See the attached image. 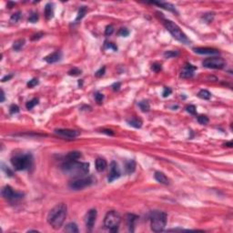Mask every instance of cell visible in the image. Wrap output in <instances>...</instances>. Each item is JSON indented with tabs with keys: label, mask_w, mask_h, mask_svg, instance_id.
I'll use <instances>...</instances> for the list:
<instances>
[{
	"label": "cell",
	"mask_w": 233,
	"mask_h": 233,
	"mask_svg": "<svg viewBox=\"0 0 233 233\" xmlns=\"http://www.w3.org/2000/svg\"><path fill=\"white\" fill-rule=\"evenodd\" d=\"M68 207L65 203H60L55 206L47 215V222L51 225L52 228L58 229L61 228L64 221L67 218Z\"/></svg>",
	"instance_id": "obj_1"
},
{
	"label": "cell",
	"mask_w": 233,
	"mask_h": 233,
	"mask_svg": "<svg viewBox=\"0 0 233 233\" xmlns=\"http://www.w3.org/2000/svg\"><path fill=\"white\" fill-rule=\"evenodd\" d=\"M64 173L70 177H82L89 172V164L87 162H78L77 160L68 161L61 166Z\"/></svg>",
	"instance_id": "obj_2"
},
{
	"label": "cell",
	"mask_w": 233,
	"mask_h": 233,
	"mask_svg": "<svg viewBox=\"0 0 233 233\" xmlns=\"http://www.w3.org/2000/svg\"><path fill=\"white\" fill-rule=\"evenodd\" d=\"M167 224V214L162 211H154L152 212L150 217V225L151 229L155 232L162 231Z\"/></svg>",
	"instance_id": "obj_3"
},
{
	"label": "cell",
	"mask_w": 233,
	"mask_h": 233,
	"mask_svg": "<svg viewBox=\"0 0 233 233\" xmlns=\"http://www.w3.org/2000/svg\"><path fill=\"white\" fill-rule=\"evenodd\" d=\"M164 25L165 27L168 29V31L172 35V37L177 39L178 41L183 43V44H189V39L187 37V36L185 35L182 30L180 29V27L175 24L174 22L170 21V20H165L164 21Z\"/></svg>",
	"instance_id": "obj_4"
},
{
	"label": "cell",
	"mask_w": 233,
	"mask_h": 233,
	"mask_svg": "<svg viewBox=\"0 0 233 233\" xmlns=\"http://www.w3.org/2000/svg\"><path fill=\"white\" fill-rule=\"evenodd\" d=\"M33 158L30 154L18 155L11 158V164L17 170H25L32 166Z\"/></svg>",
	"instance_id": "obj_5"
},
{
	"label": "cell",
	"mask_w": 233,
	"mask_h": 233,
	"mask_svg": "<svg viewBox=\"0 0 233 233\" xmlns=\"http://www.w3.org/2000/svg\"><path fill=\"white\" fill-rule=\"evenodd\" d=\"M121 221V217L119 213L115 210L108 211L104 219V225L107 229L112 232H116L118 229V226Z\"/></svg>",
	"instance_id": "obj_6"
},
{
	"label": "cell",
	"mask_w": 233,
	"mask_h": 233,
	"mask_svg": "<svg viewBox=\"0 0 233 233\" xmlns=\"http://www.w3.org/2000/svg\"><path fill=\"white\" fill-rule=\"evenodd\" d=\"M225 64H226L225 60L222 58H218V57L206 58L202 62L203 67L211 69H221L225 67Z\"/></svg>",
	"instance_id": "obj_7"
},
{
	"label": "cell",
	"mask_w": 233,
	"mask_h": 233,
	"mask_svg": "<svg viewBox=\"0 0 233 233\" xmlns=\"http://www.w3.org/2000/svg\"><path fill=\"white\" fill-rule=\"evenodd\" d=\"M94 183V180L91 177H87V178H79L74 181H72L70 184H69V187L70 189H75V190H79V189H85L88 186H90Z\"/></svg>",
	"instance_id": "obj_8"
},
{
	"label": "cell",
	"mask_w": 233,
	"mask_h": 233,
	"mask_svg": "<svg viewBox=\"0 0 233 233\" xmlns=\"http://www.w3.org/2000/svg\"><path fill=\"white\" fill-rule=\"evenodd\" d=\"M2 196L5 199H9V200H17V199H20L21 198H23L24 194L20 193V192L15 191L10 186H6L2 189Z\"/></svg>",
	"instance_id": "obj_9"
},
{
	"label": "cell",
	"mask_w": 233,
	"mask_h": 233,
	"mask_svg": "<svg viewBox=\"0 0 233 233\" xmlns=\"http://www.w3.org/2000/svg\"><path fill=\"white\" fill-rule=\"evenodd\" d=\"M55 133L62 137V138H66L68 139H76L77 137H78L80 135V133L77 130H62V128H59V130H56Z\"/></svg>",
	"instance_id": "obj_10"
},
{
	"label": "cell",
	"mask_w": 233,
	"mask_h": 233,
	"mask_svg": "<svg viewBox=\"0 0 233 233\" xmlns=\"http://www.w3.org/2000/svg\"><path fill=\"white\" fill-rule=\"evenodd\" d=\"M97 215H98V212H97V210H90L88 211L86 215V219H85V222H86V225H87V228L91 230L94 227V224L96 222V219H97Z\"/></svg>",
	"instance_id": "obj_11"
},
{
	"label": "cell",
	"mask_w": 233,
	"mask_h": 233,
	"mask_svg": "<svg viewBox=\"0 0 233 233\" xmlns=\"http://www.w3.org/2000/svg\"><path fill=\"white\" fill-rule=\"evenodd\" d=\"M120 170L118 168V165L115 162V161H112L110 163V171H109V174H108V182H112L116 180H118L119 177H120Z\"/></svg>",
	"instance_id": "obj_12"
},
{
	"label": "cell",
	"mask_w": 233,
	"mask_h": 233,
	"mask_svg": "<svg viewBox=\"0 0 233 233\" xmlns=\"http://www.w3.org/2000/svg\"><path fill=\"white\" fill-rule=\"evenodd\" d=\"M196 69L197 68L194 67L193 65H191V64H186L181 70L180 77L182 78H190L194 76V72Z\"/></svg>",
	"instance_id": "obj_13"
},
{
	"label": "cell",
	"mask_w": 233,
	"mask_h": 233,
	"mask_svg": "<svg viewBox=\"0 0 233 233\" xmlns=\"http://www.w3.org/2000/svg\"><path fill=\"white\" fill-rule=\"evenodd\" d=\"M194 52L199 55H219L220 52L218 49H210V47H195L193 49Z\"/></svg>",
	"instance_id": "obj_14"
},
{
	"label": "cell",
	"mask_w": 233,
	"mask_h": 233,
	"mask_svg": "<svg viewBox=\"0 0 233 233\" xmlns=\"http://www.w3.org/2000/svg\"><path fill=\"white\" fill-rule=\"evenodd\" d=\"M61 57H62V54L61 52L59 51H57V52H54L49 56H46V57L44 58L45 61H46L47 63H49V64H53V63H56V62H58L61 59Z\"/></svg>",
	"instance_id": "obj_15"
},
{
	"label": "cell",
	"mask_w": 233,
	"mask_h": 233,
	"mask_svg": "<svg viewBox=\"0 0 233 233\" xmlns=\"http://www.w3.org/2000/svg\"><path fill=\"white\" fill-rule=\"evenodd\" d=\"M138 220V216L135 214H127V228L128 230L130 232L134 231V226H135V222Z\"/></svg>",
	"instance_id": "obj_16"
},
{
	"label": "cell",
	"mask_w": 233,
	"mask_h": 233,
	"mask_svg": "<svg viewBox=\"0 0 233 233\" xmlns=\"http://www.w3.org/2000/svg\"><path fill=\"white\" fill-rule=\"evenodd\" d=\"M95 165H96V170H97L99 172H102L103 170H105V168L108 166V163L104 158H98L95 161Z\"/></svg>",
	"instance_id": "obj_17"
},
{
	"label": "cell",
	"mask_w": 233,
	"mask_h": 233,
	"mask_svg": "<svg viewBox=\"0 0 233 233\" xmlns=\"http://www.w3.org/2000/svg\"><path fill=\"white\" fill-rule=\"evenodd\" d=\"M155 180L159 182V183H161V184H164V185H168V184H170V180H168V179L166 177V175L162 172H159V171H156L155 172Z\"/></svg>",
	"instance_id": "obj_18"
},
{
	"label": "cell",
	"mask_w": 233,
	"mask_h": 233,
	"mask_svg": "<svg viewBox=\"0 0 233 233\" xmlns=\"http://www.w3.org/2000/svg\"><path fill=\"white\" fill-rule=\"evenodd\" d=\"M151 4H154V5H158L159 6H161L162 8L166 9V10H168V11H171L173 13H178L175 8V6L170 3H163V2H151Z\"/></svg>",
	"instance_id": "obj_19"
},
{
	"label": "cell",
	"mask_w": 233,
	"mask_h": 233,
	"mask_svg": "<svg viewBox=\"0 0 233 233\" xmlns=\"http://www.w3.org/2000/svg\"><path fill=\"white\" fill-rule=\"evenodd\" d=\"M136 170V162L134 161L133 159L128 160V161L126 162L125 164V170L127 174H131L135 171Z\"/></svg>",
	"instance_id": "obj_20"
},
{
	"label": "cell",
	"mask_w": 233,
	"mask_h": 233,
	"mask_svg": "<svg viewBox=\"0 0 233 233\" xmlns=\"http://www.w3.org/2000/svg\"><path fill=\"white\" fill-rule=\"evenodd\" d=\"M45 15L46 19H51L54 15V8H53V5L51 3H49L46 5L45 7Z\"/></svg>",
	"instance_id": "obj_21"
},
{
	"label": "cell",
	"mask_w": 233,
	"mask_h": 233,
	"mask_svg": "<svg viewBox=\"0 0 233 233\" xmlns=\"http://www.w3.org/2000/svg\"><path fill=\"white\" fill-rule=\"evenodd\" d=\"M64 231L70 232V233H77L78 232V229H77V226L76 223L70 222V223L66 225L65 229H64Z\"/></svg>",
	"instance_id": "obj_22"
},
{
	"label": "cell",
	"mask_w": 233,
	"mask_h": 233,
	"mask_svg": "<svg viewBox=\"0 0 233 233\" xmlns=\"http://www.w3.org/2000/svg\"><path fill=\"white\" fill-rule=\"evenodd\" d=\"M127 124L135 127V128H140L142 127V121L139 118H130V119H127Z\"/></svg>",
	"instance_id": "obj_23"
},
{
	"label": "cell",
	"mask_w": 233,
	"mask_h": 233,
	"mask_svg": "<svg viewBox=\"0 0 233 233\" xmlns=\"http://www.w3.org/2000/svg\"><path fill=\"white\" fill-rule=\"evenodd\" d=\"M25 39H18V40H15L13 44V49L15 51H19L22 47L25 46Z\"/></svg>",
	"instance_id": "obj_24"
},
{
	"label": "cell",
	"mask_w": 233,
	"mask_h": 233,
	"mask_svg": "<svg viewBox=\"0 0 233 233\" xmlns=\"http://www.w3.org/2000/svg\"><path fill=\"white\" fill-rule=\"evenodd\" d=\"M198 96H199V98L202 99L204 100H208L211 98V93L206 89H201L198 93Z\"/></svg>",
	"instance_id": "obj_25"
},
{
	"label": "cell",
	"mask_w": 233,
	"mask_h": 233,
	"mask_svg": "<svg viewBox=\"0 0 233 233\" xmlns=\"http://www.w3.org/2000/svg\"><path fill=\"white\" fill-rule=\"evenodd\" d=\"M80 157H81V154H80V152L73 151V152H69L68 155L67 156V158H68V161H73V160L78 159Z\"/></svg>",
	"instance_id": "obj_26"
},
{
	"label": "cell",
	"mask_w": 233,
	"mask_h": 233,
	"mask_svg": "<svg viewBox=\"0 0 233 233\" xmlns=\"http://www.w3.org/2000/svg\"><path fill=\"white\" fill-rule=\"evenodd\" d=\"M139 107L140 108V109L143 111V112H148L149 111L150 109V106H149V103L147 101V100H142L139 103Z\"/></svg>",
	"instance_id": "obj_27"
},
{
	"label": "cell",
	"mask_w": 233,
	"mask_h": 233,
	"mask_svg": "<svg viewBox=\"0 0 233 233\" xmlns=\"http://www.w3.org/2000/svg\"><path fill=\"white\" fill-rule=\"evenodd\" d=\"M86 12H87L86 6H81V7H80V9H79V11H78V14H77V18H76V21L81 20V19L84 18V15H86Z\"/></svg>",
	"instance_id": "obj_28"
},
{
	"label": "cell",
	"mask_w": 233,
	"mask_h": 233,
	"mask_svg": "<svg viewBox=\"0 0 233 233\" xmlns=\"http://www.w3.org/2000/svg\"><path fill=\"white\" fill-rule=\"evenodd\" d=\"M38 101H39L38 99H33L32 100L28 101V102L26 104V108H27V109H32L35 106L37 105V104H38Z\"/></svg>",
	"instance_id": "obj_29"
},
{
	"label": "cell",
	"mask_w": 233,
	"mask_h": 233,
	"mask_svg": "<svg viewBox=\"0 0 233 233\" xmlns=\"http://www.w3.org/2000/svg\"><path fill=\"white\" fill-rule=\"evenodd\" d=\"M198 121L199 124H201V125H207L208 123V118L207 116H204V115H200L198 117Z\"/></svg>",
	"instance_id": "obj_30"
},
{
	"label": "cell",
	"mask_w": 233,
	"mask_h": 233,
	"mask_svg": "<svg viewBox=\"0 0 233 233\" xmlns=\"http://www.w3.org/2000/svg\"><path fill=\"white\" fill-rule=\"evenodd\" d=\"M20 18H21V13L20 12H17L15 14L12 15V17L10 18V22L11 23H18L19 21V19H20Z\"/></svg>",
	"instance_id": "obj_31"
},
{
	"label": "cell",
	"mask_w": 233,
	"mask_h": 233,
	"mask_svg": "<svg viewBox=\"0 0 233 233\" xmlns=\"http://www.w3.org/2000/svg\"><path fill=\"white\" fill-rule=\"evenodd\" d=\"M186 110L191 115H196V113H197V108L194 105H188L186 107Z\"/></svg>",
	"instance_id": "obj_32"
},
{
	"label": "cell",
	"mask_w": 233,
	"mask_h": 233,
	"mask_svg": "<svg viewBox=\"0 0 233 233\" xmlns=\"http://www.w3.org/2000/svg\"><path fill=\"white\" fill-rule=\"evenodd\" d=\"M179 55V53L177 51H166L164 53V57L167 58H175Z\"/></svg>",
	"instance_id": "obj_33"
},
{
	"label": "cell",
	"mask_w": 233,
	"mask_h": 233,
	"mask_svg": "<svg viewBox=\"0 0 233 233\" xmlns=\"http://www.w3.org/2000/svg\"><path fill=\"white\" fill-rule=\"evenodd\" d=\"M80 74H81V70L77 68H72L71 70L68 71V75H70V76L77 77V76H79Z\"/></svg>",
	"instance_id": "obj_34"
},
{
	"label": "cell",
	"mask_w": 233,
	"mask_h": 233,
	"mask_svg": "<svg viewBox=\"0 0 233 233\" xmlns=\"http://www.w3.org/2000/svg\"><path fill=\"white\" fill-rule=\"evenodd\" d=\"M162 69L161 68V65L158 63H154V64H152V66H151V70L152 71H154L155 73H158V72Z\"/></svg>",
	"instance_id": "obj_35"
},
{
	"label": "cell",
	"mask_w": 233,
	"mask_h": 233,
	"mask_svg": "<svg viewBox=\"0 0 233 233\" xmlns=\"http://www.w3.org/2000/svg\"><path fill=\"white\" fill-rule=\"evenodd\" d=\"M9 112L10 114H17L19 112V107L18 105H15V104H13V105L10 106L9 108Z\"/></svg>",
	"instance_id": "obj_36"
},
{
	"label": "cell",
	"mask_w": 233,
	"mask_h": 233,
	"mask_svg": "<svg viewBox=\"0 0 233 233\" xmlns=\"http://www.w3.org/2000/svg\"><path fill=\"white\" fill-rule=\"evenodd\" d=\"M95 99H96V101H97L99 104H101L102 101L104 100V95L102 93H99V92L96 93V95H95Z\"/></svg>",
	"instance_id": "obj_37"
},
{
	"label": "cell",
	"mask_w": 233,
	"mask_h": 233,
	"mask_svg": "<svg viewBox=\"0 0 233 233\" xmlns=\"http://www.w3.org/2000/svg\"><path fill=\"white\" fill-rule=\"evenodd\" d=\"M118 35L121 37H127L130 35V31L127 28H120V30L118 31Z\"/></svg>",
	"instance_id": "obj_38"
},
{
	"label": "cell",
	"mask_w": 233,
	"mask_h": 233,
	"mask_svg": "<svg viewBox=\"0 0 233 233\" xmlns=\"http://www.w3.org/2000/svg\"><path fill=\"white\" fill-rule=\"evenodd\" d=\"M37 84H38V80L37 78H33V79L29 80V82L27 83V87L32 88V87H34L35 86H37Z\"/></svg>",
	"instance_id": "obj_39"
},
{
	"label": "cell",
	"mask_w": 233,
	"mask_h": 233,
	"mask_svg": "<svg viewBox=\"0 0 233 233\" xmlns=\"http://www.w3.org/2000/svg\"><path fill=\"white\" fill-rule=\"evenodd\" d=\"M105 71H106V68H105V67H103V68H101L100 69H99L97 72H96V73H95V76H96V77H102L104 74H105Z\"/></svg>",
	"instance_id": "obj_40"
},
{
	"label": "cell",
	"mask_w": 233,
	"mask_h": 233,
	"mask_svg": "<svg viewBox=\"0 0 233 233\" xmlns=\"http://www.w3.org/2000/svg\"><path fill=\"white\" fill-rule=\"evenodd\" d=\"M114 32V27L112 25H109L106 27V30H105V34L106 36H110L112 33Z\"/></svg>",
	"instance_id": "obj_41"
},
{
	"label": "cell",
	"mask_w": 233,
	"mask_h": 233,
	"mask_svg": "<svg viewBox=\"0 0 233 233\" xmlns=\"http://www.w3.org/2000/svg\"><path fill=\"white\" fill-rule=\"evenodd\" d=\"M37 19H38V15H37V13H33V14H32V15H30V17H29L28 21L31 22V23H36V22L37 21Z\"/></svg>",
	"instance_id": "obj_42"
},
{
	"label": "cell",
	"mask_w": 233,
	"mask_h": 233,
	"mask_svg": "<svg viewBox=\"0 0 233 233\" xmlns=\"http://www.w3.org/2000/svg\"><path fill=\"white\" fill-rule=\"evenodd\" d=\"M172 90L170 89V87H165L164 88V90H163V93H162V96H163V98H167L168 97L170 94H171Z\"/></svg>",
	"instance_id": "obj_43"
},
{
	"label": "cell",
	"mask_w": 233,
	"mask_h": 233,
	"mask_svg": "<svg viewBox=\"0 0 233 233\" xmlns=\"http://www.w3.org/2000/svg\"><path fill=\"white\" fill-rule=\"evenodd\" d=\"M3 170L5 171V173L6 174V176H8V177H12L13 176V171L10 170V168H6V167H4L3 168Z\"/></svg>",
	"instance_id": "obj_44"
},
{
	"label": "cell",
	"mask_w": 233,
	"mask_h": 233,
	"mask_svg": "<svg viewBox=\"0 0 233 233\" xmlns=\"http://www.w3.org/2000/svg\"><path fill=\"white\" fill-rule=\"evenodd\" d=\"M107 47H108V49H113V50H115V51L118 49V47L113 43H108V44H107Z\"/></svg>",
	"instance_id": "obj_45"
},
{
	"label": "cell",
	"mask_w": 233,
	"mask_h": 233,
	"mask_svg": "<svg viewBox=\"0 0 233 233\" xmlns=\"http://www.w3.org/2000/svg\"><path fill=\"white\" fill-rule=\"evenodd\" d=\"M112 87H113V89L116 91V90H118L119 89V87H120V83L118 82V83H115L113 84V86H112Z\"/></svg>",
	"instance_id": "obj_46"
},
{
	"label": "cell",
	"mask_w": 233,
	"mask_h": 233,
	"mask_svg": "<svg viewBox=\"0 0 233 233\" xmlns=\"http://www.w3.org/2000/svg\"><path fill=\"white\" fill-rule=\"evenodd\" d=\"M101 132H103V133H106V134H108V135H114V133H113V131L112 130H102V131Z\"/></svg>",
	"instance_id": "obj_47"
},
{
	"label": "cell",
	"mask_w": 233,
	"mask_h": 233,
	"mask_svg": "<svg viewBox=\"0 0 233 233\" xmlns=\"http://www.w3.org/2000/svg\"><path fill=\"white\" fill-rule=\"evenodd\" d=\"M43 36V34L42 33H39V34H37V35H35V36H33V37H32V40H36V39H38V38H40Z\"/></svg>",
	"instance_id": "obj_48"
},
{
	"label": "cell",
	"mask_w": 233,
	"mask_h": 233,
	"mask_svg": "<svg viewBox=\"0 0 233 233\" xmlns=\"http://www.w3.org/2000/svg\"><path fill=\"white\" fill-rule=\"evenodd\" d=\"M12 75H8V76H6V77H4L3 78H2V82H5V81H6V80H9L10 78H12Z\"/></svg>",
	"instance_id": "obj_49"
},
{
	"label": "cell",
	"mask_w": 233,
	"mask_h": 233,
	"mask_svg": "<svg viewBox=\"0 0 233 233\" xmlns=\"http://www.w3.org/2000/svg\"><path fill=\"white\" fill-rule=\"evenodd\" d=\"M5 101V93H4V90L1 89V100L0 102H4Z\"/></svg>",
	"instance_id": "obj_50"
},
{
	"label": "cell",
	"mask_w": 233,
	"mask_h": 233,
	"mask_svg": "<svg viewBox=\"0 0 233 233\" xmlns=\"http://www.w3.org/2000/svg\"><path fill=\"white\" fill-rule=\"evenodd\" d=\"M224 146L229 147V148H232V146H233V143H232V141H229V142H227L226 144H224Z\"/></svg>",
	"instance_id": "obj_51"
},
{
	"label": "cell",
	"mask_w": 233,
	"mask_h": 233,
	"mask_svg": "<svg viewBox=\"0 0 233 233\" xmlns=\"http://www.w3.org/2000/svg\"><path fill=\"white\" fill-rule=\"evenodd\" d=\"M15 5V3H11V2H9L8 3V7L9 8H12V6H14Z\"/></svg>",
	"instance_id": "obj_52"
}]
</instances>
